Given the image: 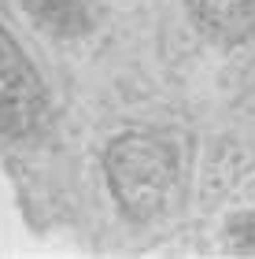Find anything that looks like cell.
<instances>
[{"label": "cell", "instance_id": "6da1fadb", "mask_svg": "<svg viewBox=\"0 0 255 259\" xmlns=\"http://www.w3.org/2000/svg\"><path fill=\"white\" fill-rule=\"evenodd\" d=\"M108 182L130 219H152L167 207L178 185V159L167 141L152 134H126L108 148Z\"/></svg>", "mask_w": 255, "mask_h": 259}, {"label": "cell", "instance_id": "7a4b0ae2", "mask_svg": "<svg viewBox=\"0 0 255 259\" xmlns=\"http://www.w3.org/2000/svg\"><path fill=\"white\" fill-rule=\"evenodd\" d=\"M48 97L30 60L0 30V130L8 137H26L41 126Z\"/></svg>", "mask_w": 255, "mask_h": 259}, {"label": "cell", "instance_id": "3957f363", "mask_svg": "<svg viewBox=\"0 0 255 259\" xmlns=\"http://www.w3.org/2000/svg\"><path fill=\"white\" fill-rule=\"evenodd\" d=\"M192 19L226 45L255 41V0H192Z\"/></svg>", "mask_w": 255, "mask_h": 259}, {"label": "cell", "instance_id": "277c9868", "mask_svg": "<svg viewBox=\"0 0 255 259\" xmlns=\"http://www.w3.org/2000/svg\"><path fill=\"white\" fill-rule=\"evenodd\" d=\"M33 19L41 26H60V30H78L82 19H89L85 0H26Z\"/></svg>", "mask_w": 255, "mask_h": 259}]
</instances>
